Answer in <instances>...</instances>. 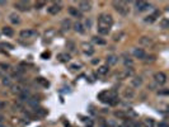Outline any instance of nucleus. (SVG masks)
Here are the masks:
<instances>
[{
    "mask_svg": "<svg viewBox=\"0 0 169 127\" xmlns=\"http://www.w3.org/2000/svg\"><path fill=\"white\" fill-rule=\"evenodd\" d=\"M160 17V12L159 10H156V12H154L153 14H150V15H147V17H145V23H153V22H155L156 19H158Z\"/></svg>",
    "mask_w": 169,
    "mask_h": 127,
    "instance_id": "7",
    "label": "nucleus"
},
{
    "mask_svg": "<svg viewBox=\"0 0 169 127\" xmlns=\"http://www.w3.org/2000/svg\"><path fill=\"white\" fill-rule=\"evenodd\" d=\"M124 61H125V65H132V61L130 60V56L127 57V55H124Z\"/></svg>",
    "mask_w": 169,
    "mask_h": 127,
    "instance_id": "30",
    "label": "nucleus"
},
{
    "mask_svg": "<svg viewBox=\"0 0 169 127\" xmlns=\"http://www.w3.org/2000/svg\"><path fill=\"white\" fill-rule=\"evenodd\" d=\"M78 9H79L80 12H82V10H83V12H88V10L92 9V4H90L89 1H80Z\"/></svg>",
    "mask_w": 169,
    "mask_h": 127,
    "instance_id": "9",
    "label": "nucleus"
},
{
    "mask_svg": "<svg viewBox=\"0 0 169 127\" xmlns=\"http://www.w3.org/2000/svg\"><path fill=\"white\" fill-rule=\"evenodd\" d=\"M154 80L156 84H159V85H164V84L167 83V75L162 73V71H159V73H155L154 74Z\"/></svg>",
    "mask_w": 169,
    "mask_h": 127,
    "instance_id": "4",
    "label": "nucleus"
},
{
    "mask_svg": "<svg viewBox=\"0 0 169 127\" xmlns=\"http://www.w3.org/2000/svg\"><path fill=\"white\" fill-rule=\"evenodd\" d=\"M79 69H80V65H79V64H73V65L70 66V70H73V71L79 70Z\"/></svg>",
    "mask_w": 169,
    "mask_h": 127,
    "instance_id": "31",
    "label": "nucleus"
},
{
    "mask_svg": "<svg viewBox=\"0 0 169 127\" xmlns=\"http://www.w3.org/2000/svg\"><path fill=\"white\" fill-rule=\"evenodd\" d=\"M134 56L136 58H140V60H144V58L146 57V53L142 48H135L134 50Z\"/></svg>",
    "mask_w": 169,
    "mask_h": 127,
    "instance_id": "10",
    "label": "nucleus"
},
{
    "mask_svg": "<svg viewBox=\"0 0 169 127\" xmlns=\"http://www.w3.org/2000/svg\"><path fill=\"white\" fill-rule=\"evenodd\" d=\"M53 36H55V29H48V31H46V32H45V38L50 37V38H48V41H51Z\"/></svg>",
    "mask_w": 169,
    "mask_h": 127,
    "instance_id": "22",
    "label": "nucleus"
},
{
    "mask_svg": "<svg viewBox=\"0 0 169 127\" xmlns=\"http://www.w3.org/2000/svg\"><path fill=\"white\" fill-rule=\"evenodd\" d=\"M105 125H107V127H118V125L116 123V121H113V120H108Z\"/></svg>",
    "mask_w": 169,
    "mask_h": 127,
    "instance_id": "29",
    "label": "nucleus"
},
{
    "mask_svg": "<svg viewBox=\"0 0 169 127\" xmlns=\"http://www.w3.org/2000/svg\"><path fill=\"white\" fill-rule=\"evenodd\" d=\"M140 43H144V45H149L151 43V40L149 37H142L141 40H140Z\"/></svg>",
    "mask_w": 169,
    "mask_h": 127,
    "instance_id": "28",
    "label": "nucleus"
},
{
    "mask_svg": "<svg viewBox=\"0 0 169 127\" xmlns=\"http://www.w3.org/2000/svg\"><path fill=\"white\" fill-rule=\"evenodd\" d=\"M19 37H20V42H23V41H31L32 42L38 37V32L33 31V29H24V31H20Z\"/></svg>",
    "mask_w": 169,
    "mask_h": 127,
    "instance_id": "2",
    "label": "nucleus"
},
{
    "mask_svg": "<svg viewBox=\"0 0 169 127\" xmlns=\"http://www.w3.org/2000/svg\"><path fill=\"white\" fill-rule=\"evenodd\" d=\"M97 62H99V60H93L92 64H97Z\"/></svg>",
    "mask_w": 169,
    "mask_h": 127,
    "instance_id": "42",
    "label": "nucleus"
},
{
    "mask_svg": "<svg viewBox=\"0 0 169 127\" xmlns=\"http://www.w3.org/2000/svg\"><path fill=\"white\" fill-rule=\"evenodd\" d=\"M118 127H132V123H125V125H121Z\"/></svg>",
    "mask_w": 169,
    "mask_h": 127,
    "instance_id": "39",
    "label": "nucleus"
},
{
    "mask_svg": "<svg viewBox=\"0 0 169 127\" xmlns=\"http://www.w3.org/2000/svg\"><path fill=\"white\" fill-rule=\"evenodd\" d=\"M69 14L73 15L74 18H82V12H80L78 8H74V6H70L69 8Z\"/></svg>",
    "mask_w": 169,
    "mask_h": 127,
    "instance_id": "11",
    "label": "nucleus"
},
{
    "mask_svg": "<svg viewBox=\"0 0 169 127\" xmlns=\"http://www.w3.org/2000/svg\"><path fill=\"white\" fill-rule=\"evenodd\" d=\"M6 1H0V5H5Z\"/></svg>",
    "mask_w": 169,
    "mask_h": 127,
    "instance_id": "41",
    "label": "nucleus"
},
{
    "mask_svg": "<svg viewBox=\"0 0 169 127\" xmlns=\"http://www.w3.org/2000/svg\"><path fill=\"white\" fill-rule=\"evenodd\" d=\"M83 51H84V53L89 55V56L94 53V48H93V46L92 45H88V43H83Z\"/></svg>",
    "mask_w": 169,
    "mask_h": 127,
    "instance_id": "12",
    "label": "nucleus"
},
{
    "mask_svg": "<svg viewBox=\"0 0 169 127\" xmlns=\"http://www.w3.org/2000/svg\"><path fill=\"white\" fill-rule=\"evenodd\" d=\"M116 117H121V118H125V113L124 112H116L115 113Z\"/></svg>",
    "mask_w": 169,
    "mask_h": 127,
    "instance_id": "37",
    "label": "nucleus"
},
{
    "mask_svg": "<svg viewBox=\"0 0 169 127\" xmlns=\"http://www.w3.org/2000/svg\"><path fill=\"white\" fill-rule=\"evenodd\" d=\"M50 55H51V53H50L48 51H46V52H43V53L41 55V57H42V58H45V60H47V58L50 57Z\"/></svg>",
    "mask_w": 169,
    "mask_h": 127,
    "instance_id": "32",
    "label": "nucleus"
},
{
    "mask_svg": "<svg viewBox=\"0 0 169 127\" xmlns=\"http://www.w3.org/2000/svg\"><path fill=\"white\" fill-rule=\"evenodd\" d=\"M71 27V22H70V19H65L64 22H62V29H65V31H69Z\"/></svg>",
    "mask_w": 169,
    "mask_h": 127,
    "instance_id": "23",
    "label": "nucleus"
},
{
    "mask_svg": "<svg viewBox=\"0 0 169 127\" xmlns=\"http://www.w3.org/2000/svg\"><path fill=\"white\" fill-rule=\"evenodd\" d=\"M113 24V18L108 13H103L98 17V33L99 35H108L111 31V27Z\"/></svg>",
    "mask_w": 169,
    "mask_h": 127,
    "instance_id": "1",
    "label": "nucleus"
},
{
    "mask_svg": "<svg viewBox=\"0 0 169 127\" xmlns=\"http://www.w3.org/2000/svg\"><path fill=\"white\" fill-rule=\"evenodd\" d=\"M85 25H87V28L89 29V28L92 27V20H90V19H87V20H85Z\"/></svg>",
    "mask_w": 169,
    "mask_h": 127,
    "instance_id": "38",
    "label": "nucleus"
},
{
    "mask_svg": "<svg viewBox=\"0 0 169 127\" xmlns=\"http://www.w3.org/2000/svg\"><path fill=\"white\" fill-rule=\"evenodd\" d=\"M135 5H136V9H137L139 12H145V10L149 9V8H151L149 3L141 1V0H140V1H136V3H135Z\"/></svg>",
    "mask_w": 169,
    "mask_h": 127,
    "instance_id": "6",
    "label": "nucleus"
},
{
    "mask_svg": "<svg viewBox=\"0 0 169 127\" xmlns=\"http://www.w3.org/2000/svg\"><path fill=\"white\" fill-rule=\"evenodd\" d=\"M113 6H115V9L122 15H127L130 12L129 4L126 1H113Z\"/></svg>",
    "mask_w": 169,
    "mask_h": 127,
    "instance_id": "3",
    "label": "nucleus"
},
{
    "mask_svg": "<svg viewBox=\"0 0 169 127\" xmlns=\"http://www.w3.org/2000/svg\"><path fill=\"white\" fill-rule=\"evenodd\" d=\"M37 80H38V82H40L41 84H43L45 87H48V82H46V80H43V78H38Z\"/></svg>",
    "mask_w": 169,
    "mask_h": 127,
    "instance_id": "34",
    "label": "nucleus"
},
{
    "mask_svg": "<svg viewBox=\"0 0 169 127\" xmlns=\"http://www.w3.org/2000/svg\"><path fill=\"white\" fill-rule=\"evenodd\" d=\"M14 6L20 12H28L29 10V3L28 1H17Z\"/></svg>",
    "mask_w": 169,
    "mask_h": 127,
    "instance_id": "5",
    "label": "nucleus"
},
{
    "mask_svg": "<svg viewBox=\"0 0 169 127\" xmlns=\"http://www.w3.org/2000/svg\"><path fill=\"white\" fill-rule=\"evenodd\" d=\"M60 10H61V5H60V4H53V5L47 8V12L50 13V14H52V15L57 14V13H60Z\"/></svg>",
    "mask_w": 169,
    "mask_h": 127,
    "instance_id": "8",
    "label": "nucleus"
},
{
    "mask_svg": "<svg viewBox=\"0 0 169 127\" xmlns=\"http://www.w3.org/2000/svg\"><path fill=\"white\" fill-rule=\"evenodd\" d=\"M3 84H4V85H8V87H9V85H10V80L8 79V78H4Z\"/></svg>",
    "mask_w": 169,
    "mask_h": 127,
    "instance_id": "35",
    "label": "nucleus"
},
{
    "mask_svg": "<svg viewBox=\"0 0 169 127\" xmlns=\"http://www.w3.org/2000/svg\"><path fill=\"white\" fill-rule=\"evenodd\" d=\"M3 35L6 36V37H12V36L14 35L13 28H10V27H4V28H3Z\"/></svg>",
    "mask_w": 169,
    "mask_h": 127,
    "instance_id": "17",
    "label": "nucleus"
},
{
    "mask_svg": "<svg viewBox=\"0 0 169 127\" xmlns=\"http://www.w3.org/2000/svg\"><path fill=\"white\" fill-rule=\"evenodd\" d=\"M108 71H109V66L103 65V66H99V67H98L97 73H98V75H100V76H104V75L108 74Z\"/></svg>",
    "mask_w": 169,
    "mask_h": 127,
    "instance_id": "14",
    "label": "nucleus"
},
{
    "mask_svg": "<svg viewBox=\"0 0 169 127\" xmlns=\"http://www.w3.org/2000/svg\"><path fill=\"white\" fill-rule=\"evenodd\" d=\"M93 42H94L95 45H105V41L102 40V38L98 37V36H94V37H93Z\"/></svg>",
    "mask_w": 169,
    "mask_h": 127,
    "instance_id": "20",
    "label": "nucleus"
},
{
    "mask_svg": "<svg viewBox=\"0 0 169 127\" xmlns=\"http://www.w3.org/2000/svg\"><path fill=\"white\" fill-rule=\"evenodd\" d=\"M125 97H130V98H132V97H134V92L132 90H126L125 92Z\"/></svg>",
    "mask_w": 169,
    "mask_h": 127,
    "instance_id": "33",
    "label": "nucleus"
},
{
    "mask_svg": "<svg viewBox=\"0 0 169 127\" xmlns=\"http://www.w3.org/2000/svg\"><path fill=\"white\" fill-rule=\"evenodd\" d=\"M74 29H75V32L82 33V35H83L84 32H85V29H84V25H83L82 23H80V22H77V23L74 24Z\"/></svg>",
    "mask_w": 169,
    "mask_h": 127,
    "instance_id": "16",
    "label": "nucleus"
},
{
    "mask_svg": "<svg viewBox=\"0 0 169 127\" xmlns=\"http://www.w3.org/2000/svg\"><path fill=\"white\" fill-rule=\"evenodd\" d=\"M3 105H4V104L1 103V102H0V108H1V107H3Z\"/></svg>",
    "mask_w": 169,
    "mask_h": 127,
    "instance_id": "43",
    "label": "nucleus"
},
{
    "mask_svg": "<svg viewBox=\"0 0 169 127\" xmlns=\"http://www.w3.org/2000/svg\"><path fill=\"white\" fill-rule=\"evenodd\" d=\"M159 127H167V125H165V123H160Z\"/></svg>",
    "mask_w": 169,
    "mask_h": 127,
    "instance_id": "40",
    "label": "nucleus"
},
{
    "mask_svg": "<svg viewBox=\"0 0 169 127\" xmlns=\"http://www.w3.org/2000/svg\"><path fill=\"white\" fill-rule=\"evenodd\" d=\"M144 122H145V125H146V127H154V120H153V118H146V120L145 121H144Z\"/></svg>",
    "mask_w": 169,
    "mask_h": 127,
    "instance_id": "25",
    "label": "nucleus"
},
{
    "mask_svg": "<svg viewBox=\"0 0 169 127\" xmlns=\"http://www.w3.org/2000/svg\"><path fill=\"white\" fill-rule=\"evenodd\" d=\"M9 19H10V22L13 23V24H19V23H20L19 15H17L15 13H13V14H10V15H9Z\"/></svg>",
    "mask_w": 169,
    "mask_h": 127,
    "instance_id": "18",
    "label": "nucleus"
},
{
    "mask_svg": "<svg viewBox=\"0 0 169 127\" xmlns=\"http://www.w3.org/2000/svg\"><path fill=\"white\" fill-rule=\"evenodd\" d=\"M162 27H163L164 29H167V28H168V20H167V19H164L163 22H162Z\"/></svg>",
    "mask_w": 169,
    "mask_h": 127,
    "instance_id": "36",
    "label": "nucleus"
},
{
    "mask_svg": "<svg viewBox=\"0 0 169 127\" xmlns=\"http://www.w3.org/2000/svg\"><path fill=\"white\" fill-rule=\"evenodd\" d=\"M27 102H28V104H29V105H32V107H36V105L38 104V102H40V100L37 99V98H35V97H31V98H29Z\"/></svg>",
    "mask_w": 169,
    "mask_h": 127,
    "instance_id": "21",
    "label": "nucleus"
},
{
    "mask_svg": "<svg viewBox=\"0 0 169 127\" xmlns=\"http://www.w3.org/2000/svg\"><path fill=\"white\" fill-rule=\"evenodd\" d=\"M70 58H71V56L69 53H58L57 55V60L60 61V62H69L70 61Z\"/></svg>",
    "mask_w": 169,
    "mask_h": 127,
    "instance_id": "13",
    "label": "nucleus"
},
{
    "mask_svg": "<svg viewBox=\"0 0 169 127\" xmlns=\"http://www.w3.org/2000/svg\"><path fill=\"white\" fill-rule=\"evenodd\" d=\"M0 127H4V126H3V125H1V123H0Z\"/></svg>",
    "mask_w": 169,
    "mask_h": 127,
    "instance_id": "44",
    "label": "nucleus"
},
{
    "mask_svg": "<svg viewBox=\"0 0 169 127\" xmlns=\"http://www.w3.org/2000/svg\"><path fill=\"white\" fill-rule=\"evenodd\" d=\"M19 99L20 100H28L29 99V92L28 90H22L19 93Z\"/></svg>",
    "mask_w": 169,
    "mask_h": 127,
    "instance_id": "19",
    "label": "nucleus"
},
{
    "mask_svg": "<svg viewBox=\"0 0 169 127\" xmlns=\"http://www.w3.org/2000/svg\"><path fill=\"white\" fill-rule=\"evenodd\" d=\"M1 47H5L6 50H13L14 46L10 45V43H5V42H3V43H0V48H1Z\"/></svg>",
    "mask_w": 169,
    "mask_h": 127,
    "instance_id": "27",
    "label": "nucleus"
},
{
    "mask_svg": "<svg viewBox=\"0 0 169 127\" xmlns=\"http://www.w3.org/2000/svg\"><path fill=\"white\" fill-rule=\"evenodd\" d=\"M118 61V57L115 56V55H109L107 57V66H112V65H116Z\"/></svg>",
    "mask_w": 169,
    "mask_h": 127,
    "instance_id": "15",
    "label": "nucleus"
},
{
    "mask_svg": "<svg viewBox=\"0 0 169 127\" xmlns=\"http://www.w3.org/2000/svg\"><path fill=\"white\" fill-rule=\"evenodd\" d=\"M45 6H46V3L45 1H36V4H35L36 9H42V8H45Z\"/></svg>",
    "mask_w": 169,
    "mask_h": 127,
    "instance_id": "26",
    "label": "nucleus"
},
{
    "mask_svg": "<svg viewBox=\"0 0 169 127\" xmlns=\"http://www.w3.org/2000/svg\"><path fill=\"white\" fill-rule=\"evenodd\" d=\"M142 84V79L139 76V78H135V79H132V85L134 87H140Z\"/></svg>",
    "mask_w": 169,
    "mask_h": 127,
    "instance_id": "24",
    "label": "nucleus"
}]
</instances>
